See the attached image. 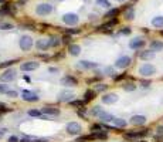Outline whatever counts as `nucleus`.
Segmentation results:
<instances>
[{
  "label": "nucleus",
  "mask_w": 163,
  "mask_h": 142,
  "mask_svg": "<svg viewBox=\"0 0 163 142\" xmlns=\"http://www.w3.org/2000/svg\"><path fill=\"white\" fill-rule=\"evenodd\" d=\"M92 115L99 119H102V121H105V122H113V119H115L113 115L105 112V111H104L102 108H99V107H95V108L92 109Z\"/></svg>",
  "instance_id": "1"
},
{
  "label": "nucleus",
  "mask_w": 163,
  "mask_h": 142,
  "mask_svg": "<svg viewBox=\"0 0 163 142\" xmlns=\"http://www.w3.org/2000/svg\"><path fill=\"white\" fill-rule=\"evenodd\" d=\"M139 74L142 77H152L156 74V67L153 64H149V63H146L143 66L139 67Z\"/></svg>",
  "instance_id": "2"
},
{
  "label": "nucleus",
  "mask_w": 163,
  "mask_h": 142,
  "mask_svg": "<svg viewBox=\"0 0 163 142\" xmlns=\"http://www.w3.org/2000/svg\"><path fill=\"white\" fill-rule=\"evenodd\" d=\"M20 48L23 50V51H28V50H31L33 47V38L30 36H21L20 37Z\"/></svg>",
  "instance_id": "3"
},
{
  "label": "nucleus",
  "mask_w": 163,
  "mask_h": 142,
  "mask_svg": "<svg viewBox=\"0 0 163 142\" xmlns=\"http://www.w3.org/2000/svg\"><path fill=\"white\" fill-rule=\"evenodd\" d=\"M62 21H64L67 26H74L79 21V16L75 13H65L62 16Z\"/></svg>",
  "instance_id": "4"
},
{
  "label": "nucleus",
  "mask_w": 163,
  "mask_h": 142,
  "mask_svg": "<svg viewBox=\"0 0 163 142\" xmlns=\"http://www.w3.org/2000/svg\"><path fill=\"white\" fill-rule=\"evenodd\" d=\"M53 11V6L48 5V3H41V5H38L36 7V13L38 16H47V14H50Z\"/></svg>",
  "instance_id": "5"
},
{
  "label": "nucleus",
  "mask_w": 163,
  "mask_h": 142,
  "mask_svg": "<svg viewBox=\"0 0 163 142\" xmlns=\"http://www.w3.org/2000/svg\"><path fill=\"white\" fill-rule=\"evenodd\" d=\"M14 78H16V71H14V70H7V71H5V73L0 76V81H3V82L13 81Z\"/></svg>",
  "instance_id": "6"
},
{
  "label": "nucleus",
  "mask_w": 163,
  "mask_h": 142,
  "mask_svg": "<svg viewBox=\"0 0 163 142\" xmlns=\"http://www.w3.org/2000/svg\"><path fill=\"white\" fill-rule=\"evenodd\" d=\"M129 64H130V57L129 56L119 57V58L117 60V63H115V66H117L118 68H126Z\"/></svg>",
  "instance_id": "7"
},
{
  "label": "nucleus",
  "mask_w": 163,
  "mask_h": 142,
  "mask_svg": "<svg viewBox=\"0 0 163 142\" xmlns=\"http://www.w3.org/2000/svg\"><path fill=\"white\" fill-rule=\"evenodd\" d=\"M143 46H145V40L140 37H136L129 41V47L132 48V50H139V48H142Z\"/></svg>",
  "instance_id": "8"
},
{
  "label": "nucleus",
  "mask_w": 163,
  "mask_h": 142,
  "mask_svg": "<svg viewBox=\"0 0 163 142\" xmlns=\"http://www.w3.org/2000/svg\"><path fill=\"white\" fill-rule=\"evenodd\" d=\"M61 84L65 85V87H75V85L78 84V81H77V78H74V77L65 76L61 78Z\"/></svg>",
  "instance_id": "9"
},
{
  "label": "nucleus",
  "mask_w": 163,
  "mask_h": 142,
  "mask_svg": "<svg viewBox=\"0 0 163 142\" xmlns=\"http://www.w3.org/2000/svg\"><path fill=\"white\" fill-rule=\"evenodd\" d=\"M23 99L24 101H27V102H36V101H38V97L34 92H31V91L28 90H24L23 91Z\"/></svg>",
  "instance_id": "10"
},
{
  "label": "nucleus",
  "mask_w": 163,
  "mask_h": 142,
  "mask_svg": "<svg viewBox=\"0 0 163 142\" xmlns=\"http://www.w3.org/2000/svg\"><path fill=\"white\" fill-rule=\"evenodd\" d=\"M67 131H68V134H71V135H77V134L81 132V125L77 122H70L67 125Z\"/></svg>",
  "instance_id": "11"
},
{
  "label": "nucleus",
  "mask_w": 163,
  "mask_h": 142,
  "mask_svg": "<svg viewBox=\"0 0 163 142\" xmlns=\"http://www.w3.org/2000/svg\"><path fill=\"white\" fill-rule=\"evenodd\" d=\"M20 68H21L23 71H33V70H37V68H38V63H37V61H27V63H23Z\"/></svg>",
  "instance_id": "12"
},
{
  "label": "nucleus",
  "mask_w": 163,
  "mask_h": 142,
  "mask_svg": "<svg viewBox=\"0 0 163 142\" xmlns=\"http://www.w3.org/2000/svg\"><path fill=\"white\" fill-rule=\"evenodd\" d=\"M117 101H118V95L117 94H105L102 97L104 104H115Z\"/></svg>",
  "instance_id": "13"
},
{
  "label": "nucleus",
  "mask_w": 163,
  "mask_h": 142,
  "mask_svg": "<svg viewBox=\"0 0 163 142\" xmlns=\"http://www.w3.org/2000/svg\"><path fill=\"white\" fill-rule=\"evenodd\" d=\"M146 122V117L145 115H133L130 118V124L132 125H143Z\"/></svg>",
  "instance_id": "14"
},
{
  "label": "nucleus",
  "mask_w": 163,
  "mask_h": 142,
  "mask_svg": "<svg viewBox=\"0 0 163 142\" xmlns=\"http://www.w3.org/2000/svg\"><path fill=\"white\" fill-rule=\"evenodd\" d=\"M149 134V129H140L139 132H128L125 134L126 138H139V137H146Z\"/></svg>",
  "instance_id": "15"
},
{
  "label": "nucleus",
  "mask_w": 163,
  "mask_h": 142,
  "mask_svg": "<svg viewBox=\"0 0 163 142\" xmlns=\"http://www.w3.org/2000/svg\"><path fill=\"white\" fill-rule=\"evenodd\" d=\"M150 50H152V51H162L163 50V41L153 40V41L150 43Z\"/></svg>",
  "instance_id": "16"
},
{
  "label": "nucleus",
  "mask_w": 163,
  "mask_h": 142,
  "mask_svg": "<svg viewBox=\"0 0 163 142\" xmlns=\"http://www.w3.org/2000/svg\"><path fill=\"white\" fill-rule=\"evenodd\" d=\"M152 26L156 28H162L163 30V16H156L152 19Z\"/></svg>",
  "instance_id": "17"
},
{
  "label": "nucleus",
  "mask_w": 163,
  "mask_h": 142,
  "mask_svg": "<svg viewBox=\"0 0 163 142\" xmlns=\"http://www.w3.org/2000/svg\"><path fill=\"white\" fill-rule=\"evenodd\" d=\"M60 101H71L72 97H74V92H71V91H62L60 92Z\"/></svg>",
  "instance_id": "18"
},
{
  "label": "nucleus",
  "mask_w": 163,
  "mask_h": 142,
  "mask_svg": "<svg viewBox=\"0 0 163 142\" xmlns=\"http://www.w3.org/2000/svg\"><path fill=\"white\" fill-rule=\"evenodd\" d=\"M41 112L47 114V115H58L60 114V109L53 108V107H44V108H41Z\"/></svg>",
  "instance_id": "19"
},
{
  "label": "nucleus",
  "mask_w": 163,
  "mask_h": 142,
  "mask_svg": "<svg viewBox=\"0 0 163 142\" xmlns=\"http://www.w3.org/2000/svg\"><path fill=\"white\" fill-rule=\"evenodd\" d=\"M50 47V41L48 40H38L37 41V48L38 50H47V48Z\"/></svg>",
  "instance_id": "20"
},
{
  "label": "nucleus",
  "mask_w": 163,
  "mask_h": 142,
  "mask_svg": "<svg viewBox=\"0 0 163 142\" xmlns=\"http://www.w3.org/2000/svg\"><path fill=\"white\" fill-rule=\"evenodd\" d=\"M68 51H70L71 56H78L79 53H81V47L77 46V44H71L70 47H68Z\"/></svg>",
  "instance_id": "21"
},
{
  "label": "nucleus",
  "mask_w": 163,
  "mask_h": 142,
  "mask_svg": "<svg viewBox=\"0 0 163 142\" xmlns=\"http://www.w3.org/2000/svg\"><path fill=\"white\" fill-rule=\"evenodd\" d=\"M140 58L142 60H152V58H155V51H152V50H149V51H142L140 53Z\"/></svg>",
  "instance_id": "22"
},
{
  "label": "nucleus",
  "mask_w": 163,
  "mask_h": 142,
  "mask_svg": "<svg viewBox=\"0 0 163 142\" xmlns=\"http://www.w3.org/2000/svg\"><path fill=\"white\" fill-rule=\"evenodd\" d=\"M125 17L128 20L133 19V17H135V9H133V7H128V9L125 10Z\"/></svg>",
  "instance_id": "23"
},
{
  "label": "nucleus",
  "mask_w": 163,
  "mask_h": 142,
  "mask_svg": "<svg viewBox=\"0 0 163 142\" xmlns=\"http://www.w3.org/2000/svg\"><path fill=\"white\" fill-rule=\"evenodd\" d=\"M115 24H117V19H113V20H111V21H108V23L102 24V26H99V28H101V30H107V28H112Z\"/></svg>",
  "instance_id": "24"
},
{
  "label": "nucleus",
  "mask_w": 163,
  "mask_h": 142,
  "mask_svg": "<svg viewBox=\"0 0 163 142\" xmlns=\"http://www.w3.org/2000/svg\"><path fill=\"white\" fill-rule=\"evenodd\" d=\"M79 64L84 67V68H95L97 67V63H91V61H85V60H82V61H79Z\"/></svg>",
  "instance_id": "25"
},
{
  "label": "nucleus",
  "mask_w": 163,
  "mask_h": 142,
  "mask_svg": "<svg viewBox=\"0 0 163 142\" xmlns=\"http://www.w3.org/2000/svg\"><path fill=\"white\" fill-rule=\"evenodd\" d=\"M113 124H115L118 128H125L126 127V121L125 119H122V118H115L113 119Z\"/></svg>",
  "instance_id": "26"
},
{
  "label": "nucleus",
  "mask_w": 163,
  "mask_h": 142,
  "mask_svg": "<svg viewBox=\"0 0 163 142\" xmlns=\"http://www.w3.org/2000/svg\"><path fill=\"white\" fill-rule=\"evenodd\" d=\"M84 98H85V101H91V99H94V98H95V91L88 90L84 94Z\"/></svg>",
  "instance_id": "27"
},
{
  "label": "nucleus",
  "mask_w": 163,
  "mask_h": 142,
  "mask_svg": "<svg viewBox=\"0 0 163 142\" xmlns=\"http://www.w3.org/2000/svg\"><path fill=\"white\" fill-rule=\"evenodd\" d=\"M118 13H119V10L118 9H111L107 14H105V17H108V19H111V17H117Z\"/></svg>",
  "instance_id": "28"
},
{
  "label": "nucleus",
  "mask_w": 163,
  "mask_h": 142,
  "mask_svg": "<svg viewBox=\"0 0 163 142\" xmlns=\"http://www.w3.org/2000/svg\"><path fill=\"white\" fill-rule=\"evenodd\" d=\"M97 5L102 6L105 9H109L111 7V2H108V0H97Z\"/></svg>",
  "instance_id": "29"
},
{
  "label": "nucleus",
  "mask_w": 163,
  "mask_h": 142,
  "mask_svg": "<svg viewBox=\"0 0 163 142\" xmlns=\"http://www.w3.org/2000/svg\"><path fill=\"white\" fill-rule=\"evenodd\" d=\"M48 41H50V47H58L60 46V41H58L57 37H51Z\"/></svg>",
  "instance_id": "30"
},
{
  "label": "nucleus",
  "mask_w": 163,
  "mask_h": 142,
  "mask_svg": "<svg viewBox=\"0 0 163 142\" xmlns=\"http://www.w3.org/2000/svg\"><path fill=\"white\" fill-rule=\"evenodd\" d=\"M123 90H125V91H135L136 90V85L132 84V82H128V84L123 85Z\"/></svg>",
  "instance_id": "31"
},
{
  "label": "nucleus",
  "mask_w": 163,
  "mask_h": 142,
  "mask_svg": "<svg viewBox=\"0 0 163 142\" xmlns=\"http://www.w3.org/2000/svg\"><path fill=\"white\" fill-rule=\"evenodd\" d=\"M41 114L43 112L37 111V109H30V111H28V115H30V117H41Z\"/></svg>",
  "instance_id": "32"
},
{
  "label": "nucleus",
  "mask_w": 163,
  "mask_h": 142,
  "mask_svg": "<svg viewBox=\"0 0 163 142\" xmlns=\"http://www.w3.org/2000/svg\"><path fill=\"white\" fill-rule=\"evenodd\" d=\"M0 28H2V30H11V28H13V24L11 23H2L0 24Z\"/></svg>",
  "instance_id": "33"
},
{
  "label": "nucleus",
  "mask_w": 163,
  "mask_h": 142,
  "mask_svg": "<svg viewBox=\"0 0 163 142\" xmlns=\"http://www.w3.org/2000/svg\"><path fill=\"white\" fill-rule=\"evenodd\" d=\"M10 91V88H9V85H5V84H0V92L2 94H7Z\"/></svg>",
  "instance_id": "34"
},
{
  "label": "nucleus",
  "mask_w": 163,
  "mask_h": 142,
  "mask_svg": "<svg viewBox=\"0 0 163 142\" xmlns=\"http://www.w3.org/2000/svg\"><path fill=\"white\" fill-rule=\"evenodd\" d=\"M11 64H14V61H5V63H2V64H0V68L9 67V66H11Z\"/></svg>",
  "instance_id": "35"
},
{
  "label": "nucleus",
  "mask_w": 163,
  "mask_h": 142,
  "mask_svg": "<svg viewBox=\"0 0 163 142\" xmlns=\"http://www.w3.org/2000/svg\"><path fill=\"white\" fill-rule=\"evenodd\" d=\"M107 90V85L105 84H98L97 85V91H105Z\"/></svg>",
  "instance_id": "36"
},
{
  "label": "nucleus",
  "mask_w": 163,
  "mask_h": 142,
  "mask_svg": "<svg viewBox=\"0 0 163 142\" xmlns=\"http://www.w3.org/2000/svg\"><path fill=\"white\" fill-rule=\"evenodd\" d=\"M6 95H7V97H11V98H14V97H17V95H19V94H17L16 91H11V90H10V91H9V92H7V94H6Z\"/></svg>",
  "instance_id": "37"
},
{
  "label": "nucleus",
  "mask_w": 163,
  "mask_h": 142,
  "mask_svg": "<svg viewBox=\"0 0 163 142\" xmlns=\"http://www.w3.org/2000/svg\"><path fill=\"white\" fill-rule=\"evenodd\" d=\"M105 73H107L108 76H112V74H113V68H111V67H108V68H105Z\"/></svg>",
  "instance_id": "38"
},
{
  "label": "nucleus",
  "mask_w": 163,
  "mask_h": 142,
  "mask_svg": "<svg viewBox=\"0 0 163 142\" xmlns=\"http://www.w3.org/2000/svg\"><path fill=\"white\" fill-rule=\"evenodd\" d=\"M98 129L101 131V129H102V125H92V131H95V132H97Z\"/></svg>",
  "instance_id": "39"
},
{
  "label": "nucleus",
  "mask_w": 163,
  "mask_h": 142,
  "mask_svg": "<svg viewBox=\"0 0 163 142\" xmlns=\"http://www.w3.org/2000/svg\"><path fill=\"white\" fill-rule=\"evenodd\" d=\"M71 104L74 105V107H81V105H82V102H81V101H72Z\"/></svg>",
  "instance_id": "40"
},
{
  "label": "nucleus",
  "mask_w": 163,
  "mask_h": 142,
  "mask_svg": "<svg viewBox=\"0 0 163 142\" xmlns=\"http://www.w3.org/2000/svg\"><path fill=\"white\" fill-rule=\"evenodd\" d=\"M9 142H20V141H19V138H17V137H10L9 138Z\"/></svg>",
  "instance_id": "41"
},
{
  "label": "nucleus",
  "mask_w": 163,
  "mask_h": 142,
  "mask_svg": "<svg viewBox=\"0 0 163 142\" xmlns=\"http://www.w3.org/2000/svg\"><path fill=\"white\" fill-rule=\"evenodd\" d=\"M121 33L122 34H129L130 30H129V28H123V30H121Z\"/></svg>",
  "instance_id": "42"
},
{
  "label": "nucleus",
  "mask_w": 163,
  "mask_h": 142,
  "mask_svg": "<svg viewBox=\"0 0 163 142\" xmlns=\"http://www.w3.org/2000/svg\"><path fill=\"white\" fill-rule=\"evenodd\" d=\"M158 135H163V127H158Z\"/></svg>",
  "instance_id": "43"
},
{
  "label": "nucleus",
  "mask_w": 163,
  "mask_h": 142,
  "mask_svg": "<svg viewBox=\"0 0 163 142\" xmlns=\"http://www.w3.org/2000/svg\"><path fill=\"white\" fill-rule=\"evenodd\" d=\"M20 142H34L33 139H30V138H24V139H21Z\"/></svg>",
  "instance_id": "44"
},
{
  "label": "nucleus",
  "mask_w": 163,
  "mask_h": 142,
  "mask_svg": "<svg viewBox=\"0 0 163 142\" xmlns=\"http://www.w3.org/2000/svg\"><path fill=\"white\" fill-rule=\"evenodd\" d=\"M70 40H71L70 37H64V38H62V43H65V44H67V43H70Z\"/></svg>",
  "instance_id": "45"
},
{
  "label": "nucleus",
  "mask_w": 163,
  "mask_h": 142,
  "mask_svg": "<svg viewBox=\"0 0 163 142\" xmlns=\"http://www.w3.org/2000/svg\"><path fill=\"white\" fill-rule=\"evenodd\" d=\"M149 84H150L149 81H143V82H142V85H143V87H148Z\"/></svg>",
  "instance_id": "46"
},
{
  "label": "nucleus",
  "mask_w": 163,
  "mask_h": 142,
  "mask_svg": "<svg viewBox=\"0 0 163 142\" xmlns=\"http://www.w3.org/2000/svg\"><path fill=\"white\" fill-rule=\"evenodd\" d=\"M3 135H5V132H3V131H0V139L3 138Z\"/></svg>",
  "instance_id": "47"
},
{
  "label": "nucleus",
  "mask_w": 163,
  "mask_h": 142,
  "mask_svg": "<svg viewBox=\"0 0 163 142\" xmlns=\"http://www.w3.org/2000/svg\"><path fill=\"white\" fill-rule=\"evenodd\" d=\"M117 2H119V3H121V2H125V0H117Z\"/></svg>",
  "instance_id": "48"
},
{
  "label": "nucleus",
  "mask_w": 163,
  "mask_h": 142,
  "mask_svg": "<svg viewBox=\"0 0 163 142\" xmlns=\"http://www.w3.org/2000/svg\"><path fill=\"white\" fill-rule=\"evenodd\" d=\"M2 3H3V0H0V5H2Z\"/></svg>",
  "instance_id": "49"
},
{
  "label": "nucleus",
  "mask_w": 163,
  "mask_h": 142,
  "mask_svg": "<svg viewBox=\"0 0 163 142\" xmlns=\"http://www.w3.org/2000/svg\"><path fill=\"white\" fill-rule=\"evenodd\" d=\"M160 33H162V36H163V30H162V31H160Z\"/></svg>",
  "instance_id": "50"
},
{
  "label": "nucleus",
  "mask_w": 163,
  "mask_h": 142,
  "mask_svg": "<svg viewBox=\"0 0 163 142\" xmlns=\"http://www.w3.org/2000/svg\"><path fill=\"white\" fill-rule=\"evenodd\" d=\"M140 142H145V141H140Z\"/></svg>",
  "instance_id": "51"
}]
</instances>
